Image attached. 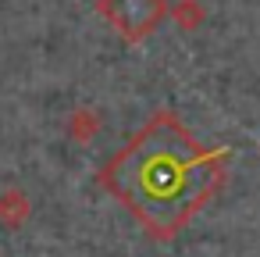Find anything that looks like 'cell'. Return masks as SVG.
Listing matches in <instances>:
<instances>
[{
    "instance_id": "6da1fadb",
    "label": "cell",
    "mask_w": 260,
    "mask_h": 257,
    "mask_svg": "<svg viewBox=\"0 0 260 257\" xmlns=\"http://www.w3.org/2000/svg\"><path fill=\"white\" fill-rule=\"evenodd\" d=\"M104 182L153 236H171L221 182V154L203 150L171 115H157L114 154Z\"/></svg>"
},
{
    "instance_id": "7a4b0ae2",
    "label": "cell",
    "mask_w": 260,
    "mask_h": 257,
    "mask_svg": "<svg viewBox=\"0 0 260 257\" xmlns=\"http://www.w3.org/2000/svg\"><path fill=\"white\" fill-rule=\"evenodd\" d=\"M100 11L125 40H143L164 18V0H100Z\"/></svg>"
},
{
    "instance_id": "3957f363",
    "label": "cell",
    "mask_w": 260,
    "mask_h": 257,
    "mask_svg": "<svg viewBox=\"0 0 260 257\" xmlns=\"http://www.w3.org/2000/svg\"><path fill=\"white\" fill-rule=\"evenodd\" d=\"M29 211V204H25V196L22 193H4V196H0V218H8L11 221V211Z\"/></svg>"
}]
</instances>
